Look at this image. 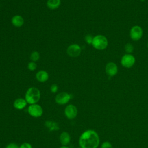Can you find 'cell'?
<instances>
[{"instance_id":"ba28073f","label":"cell","mask_w":148,"mask_h":148,"mask_svg":"<svg viewBox=\"0 0 148 148\" xmlns=\"http://www.w3.org/2000/svg\"><path fill=\"white\" fill-rule=\"evenodd\" d=\"M130 35L133 40H139L143 35L142 28L139 25H135L132 27L130 30Z\"/></svg>"},{"instance_id":"5b68a950","label":"cell","mask_w":148,"mask_h":148,"mask_svg":"<svg viewBox=\"0 0 148 148\" xmlns=\"http://www.w3.org/2000/svg\"><path fill=\"white\" fill-rule=\"evenodd\" d=\"M72 98V95L66 92H61L57 94L55 97V102L60 105L67 104Z\"/></svg>"},{"instance_id":"484cf974","label":"cell","mask_w":148,"mask_h":148,"mask_svg":"<svg viewBox=\"0 0 148 148\" xmlns=\"http://www.w3.org/2000/svg\"><path fill=\"white\" fill-rule=\"evenodd\" d=\"M77 148H82V147H77Z\"/></svg>"},{"instance_id":"2e32d148","label":"cell","mask_w":148,"mask_h":148,"mask_svg":"<svg viewBox=\"0 0 148 148\" xmlns=\"http://www.w3.org/2000/svg\"><path fill=\"white\" fill-rule=\"evenodd\" d=\"M45 126L49 129L50 131H57L59 130V125L58 124L54 121H46L45 122Z\"/></svg>"},{"instance_id":"5bb4252c","label":"cell","mask_w":148,"mask_h":148,"mask_svg":"<svg viewBox=\"0 0 148 148\" xmlns=\"http://www.w3.org/2000/svg\"><path fill=\"white\" fill-rule=\"evenodd\" d=\"M11 23L15 27H21L24 23V20L23 17L18 14L14 15L11 19Z\"/></svg>"},{"instance_id":"52a82bcc","label":"cell","mask_w":148,"mask_h":148,"mask_svg":"<svg viewBox=\"0 0 148 148\" xmlns=\"http://www.w3.org/2000/svg\"><path fill=\"white\" fill-rule=\"evenodd\" d=\"M82 51L81 47L76 43L70 45L66 49V53L68 55L71 57L75 58L78 57Z\"/></svg>"},{"instance_id":"7c38bea8","label":"cell","mask_w":148,"mask_h":148,"mask_svg":"<svg viewBox=\"0 0 148 148\" xmlns=\"http://www.w3.org/2000/svg\"><path fill=\"white\" fill-rule=\"evenodd\" d=\"M71 135L66 131H63L60 135L59 140L62 146H68L71 142Z\"/></svg>"},{"instance_id":"603a6c76","label":"cell","mask_w":148,"mask_h":148,"mask_svg":"<svg viewBox=\"0 0 148 148\" xmlns=\"http://www.w3.org/2000/svg\"><path fill=\"white\" fill-rule=\"evenodd\" d=\"M20 148H32V146L28 142H24L20 146Z\"/></svg>"},{"instance_id":"8992f818","label":"cell","mask_w":148,"mask_h":148,"mask_svg":"<svg viewBox=\"0 0 148 148\" xmlns=\"http://www.w3.org/2000/svg\"><path fill=\"white\" fill-rule=\"evenodd\" d=\"M78 110L76 106L73 104H69L64 109V115L69 120H72L76 117Z\"/></svg>"},{"instance_id":"4fadbf2b","label":"cell","mask_w":148,"mask_h":148,"mask_svg":"<svg viewBox=\"0 0 148 148\" xmlns=\"http://www.w3.org/2000/svg\"><path fill=\"white\" fill-rule=\"evenodd\" d=\"M36 79L40 83H44L47 81L49 78V75L47 71L44 70H40L37 72L35 75Z\"/></svg>"},{"instance_id":"d6986e66","label":"cell","mask_w":148,"mask_h":148,"mask_svg":"<svg viewBox=\"0 0 148 148\" xmlns=\"http://www.w3.org/2000/svg\"><path fill=\"white\" fill-rule=\"evenodd\" d=\"M36 68H37V65L35 62L31 61L27 65V68L28 69V70L31 71H35L36 69Z\"/></svg>"},{"instance_id":"e0dca14e","label":"cell","mask_w":148,"mask_h":148,"mask_svg":"<svg viewBox=\"0 0 148 148\" xmlns=\"http://www.w3.org/2000/svg\"><path fill=\"white\" fill-rule=\"evenodd\" d=\"M39 58H40V54L38 51H34L31 53L30 55V59L31 61L36 62L39 60Z\"/></svg>"},{"instance_id":"cb8c5ba5","label":"cell","mask_w":148,"mask_h":148,"mask_svg":"<svg viewBox=\"0 0 148 148\" xmlns=\"http://www.w3.org/2000/svg\"><path fill=\"white\" fill-rule=\"evenodd\" d=\"M5 148H20V146L16 143H9Z\"/></svg>"},{"instance_id":"44dd1931","label":"cell","mask_w":148,"mask_h":148,"mask_svg":"<svg viewBox=\"0 0 148 148\" xmlns=\"http://www.w3.org/2000/svg\"><path fill=\"white\" fill-rule=\"evenodd\" d=\"M101 148H113V146L110 142L108 141H105L102 143Z\"/></svg>"},{"instance_id":"9c48e42d","label":"cell","mask_w":148,"mask_h":148,"mask_svg":"<svg viewBox=\"0 0 148 148\" xmlns=\"http://www.w3.org/2000/svg\"><path fill=\"white\" fill-rule=\"evenodd\" d=\"M135 62V57L130 54H126L124 55L121 59V65L127 68H130L132 67Z\"/></svg>"},{"instance_id":"ac0fdd59","label":"cell","mask_w":148,"mask_h":148,"mask_svg":"<svg viewBox=\"0 0 148 148\" xmlns=\"http://www.w3.org/2000/svg\"><path fill=\"white\" fill-rule=\"evenodd\" d=\"M124 50L128 54H130L134 51V46L131 43H127L125 45Z\"/></svg>"},{"instance_id":"4316f807","label":"cell","mask_w":148,"mask_h":148,"mask_svg":"<svg viewBox=\"0 0 148 148\" xmlns=\"http://www.w3.org/2000/svg\"><path fill=\"white\" fill-rule=\"evenodd\" d=\"M147 47H148V43H147Z\"/></svg>"},{"instance_id":"3957f363","label":"cell","mask_w":148,"mask_h":148,"mask_svg":"<svg viewBox=\"0 0 148 148\" xmlns=\"http://www.w3.org/2000/svg\"><path fill=\"white\" fill-rule=\"evenodd\" d=\"M107 38L102 35H97L93 38L92 45L97 50H104L108 46Z\"/></svg>"},{"instance_id":"6da1fadb","label":"cell","mask_w":148,"mask_h":148,"mask_svg":"<svg viewBox=\"0 0 148 148\" xmlns=\"http://www.w3.org/2000/svg\"><path fill=\"white\" fill-rule=\"evenodd\" d=\"M99 142L98 133L93 130L84 131L79 138V145L82 148H97Z\"/></svg>"},{"instance_id":"7a4b0ae2","label":"cell","mask_w":148,"mask_h":148,"mask_svg":"<svg viewBox=\"0 0 148 148\" xmlns=\"http://www.w3.org/2000/svg\"><path fill=\"white\" fill-rule=\"evenodd\" d=\"M40 90L35 87H31L26 91L24 98L28 104L31 105L38 103L40 99Z\"/></svg>"},{"instance_id":"8fae6325","label":"cell","mask_w":148,"mask_h":148,"mask_svg":"<svg viewBox=\"0 0 148 148\" xmlns=\"http://www.w3.org/2000/svg\"><path fill=\"white\" fill-rule=\"evenodd\" d=\"M27 104L28 103L25 98H18L14 101L13 105V107L17 110H23L27 106Z\"/></svg>"},{"instance_id":"d4e9b609","label":"cell","mask_w":148,"mask_h":148,"mask_svg":"<svg viewBox=\"0 0 148 148\" xmlns=\"http://www.w3.org/2000/svg\"><path fill=\"white\" fill-rule=\"evenodd\" d=\"M60 148H69V147H68L67 146H61Z\"/></svg>"},{"instance_id":"7402d4cb","label":"cell","mask_w":148,"mask_h":148,"mask_svg":"<svg viewBox=\"0 0 148 148\" xmlns=\"http://www.w3.org/2000/svg\"><path fill=\"white\" fill-rule=\"evenodd\" d=\"M58 87L57 84H51L50 86V91L53 94L56 93L58 91Z\"/></svg>"},{"instance_id":"9a60e30c","label":"cell","mask_w":148,"mask_h":148,"mask_svg":"<svg viewBox=\"0 0 148 148\" xmlns=\"http://www.w3.org/2000/svg\"><path fill=\"white\" fill-rule=\"evenodd\" d=\"M61 5V0H47L46 5L48 8L54 10L60 7Z\"/></svg>"},{"instance_id":"ffe728a7","label":"cell","mask_w":148,"mask_h":148,"mask_svg":"<svg viewBox=\"0 0 148 148\" xmlns=\"http://www.w3.org/2000/svg\"><path fill=\"white\" fill-rule=\"evenodd\" d=\"M93 38L92 36V35H91L90 34H87L86 35L85 38H84V40L86 41V42L88 44V45H91L92 42V40H93Z\"/></svg>"},{"instance_id":"277c9868","label":"cell","mask_w":148,"mask_h":148,"mask_svg":"<svg viewBox=\"0 0 148 148\" xmlns=\"http://www.w3.org/2000/svg\"><path fill=\"white\" fill-rule=\"evenodd\" d=\"M27 112L29 116L34 118H39L43 115V109L42 107L38 104L29 105L27 108Z\"/></svg>"},{"instance_id":"30bf717a","label":"cell","mask_w":148,"mask_h":148,"mask_svg":"<svg viewBox=\"0 0 148 148\" xmlns=\"http://www.w3.org/2000/svg\"><path fill=\"white\" fill-rule=\"evenodd\" d=\"M105 72L109 76H114L118 72V68L117 65L112 62H108L105 66Z\"/></svg>"}]
</instances>
